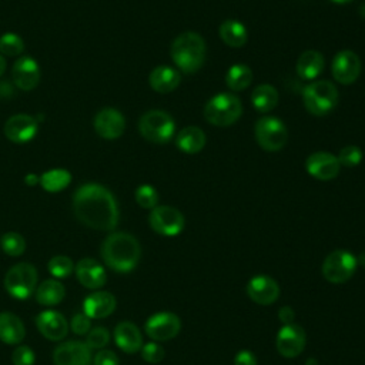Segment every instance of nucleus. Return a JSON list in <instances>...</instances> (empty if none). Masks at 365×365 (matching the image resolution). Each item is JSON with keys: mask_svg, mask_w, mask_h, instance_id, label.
Returning <instances> with one entry per match:
<instances>
[{"mask_svg": "<svg viewBox=\"0 0 365 365\" xmlns=\"http://www.w3.org/2000/svg\"><path fill=\"white\" fill-rule=\"evenodd\" d=\"M73 210L78 221L94 230L111 231L118 224L120 212L114 195L96 182L83 184L76 190Z\"/></svg>", "mask_w": 365, "mask_h": 365, "instance_id": "f257e3e1", "label": "nucleus"}, {"mask_svg": "<svg viewBox=\"0 0 365 365\" xmlns=\"http://www.w3.org/2000/svg\"><path fill=\"white\" fill-rule=\"evenodd\" d=\"M140 257V242L128 232H113L101 244V258L113 271H133L137 267Z\"/></svg>", "mask_w": 365, "mask_h": 365, "instance_id": "f03ea898", "label": "nucleus"}, {"mask_svg": "<svg viewBox=\"0 0 365 365\" xmlns=\"http://www.w3.org/2000/svg\"><path fill=\"white\" fill-rule=\"evenodd\" d=\"M170 56L181 73L194 74L205 63L207 46L198 33L184 31L173 40Z\"/></svg>", "mask_w": 365, "mask_h": 365, "instance_id": "7ed1b4c3", "label": "nucleus"}, {"mask_svg": "<svg viewBox=\"0 0 365 365\" xmlns=\"http://www.w3.org/2000/svg\"><path fill=\"white\" fill-rule=\"evenodd\" d=\"M242 114V103L232 93H218L204 106V118L215 127L235 124Z\"/></svg>", "mask_w": 365, "mask_h": 365, "instance_id": "20e7f679", "label": "nucleus"}, {"mask_svg": "<svg viewBox=\"0 0 365 365\" xmlns=\"http://www.w3.org/2000/svg\"><path fill=\"white\" fill-rule=\"evenodd\" d=\"M302 103L312 115H327L338 104V88L328 80H314L304 87Z\"/></svg>", "mask_w": 365, "mask_h": 365, "instance_id": "39448f33", "label": "nucleus"}, {"mask_svg": "<svg viewBox=\"0 0 365 365\" xmlns=\"http://www.w3.org/2000/svg\"><path fill=\"white\" fill-rule=\"evenodd\" d=\"M138 131L150 143L167 144L175 134V123L163 110H148L138 120Z\"/></svg>", "mask_w": 365, "mask_h": 365, "instance_id": "423d86ee", "label": "nucleus"}, {"mask_svg": "<svg viewBox=\"0 0 365 365\" xmlns=\"http://www.w3.org/2000/svg\"><path fill=\"white\" fill-rule=\"evenodd\" d=\"M6 291L16 299H27L37 288V269L29 262L13 265L4 277Z\"/></svg>", "mask_w": 365, "mask_h": 365, "instance_id": "0eeeda50", "label": "nucleus"}, {"mask_svg": "<svg viewBox=\"0 0 365 365\" xmlns=\"http://www.w3.org/2000/svg\"><path fill=\"white\" fill-rule=\"evenodd\" d=\"M258 145L265 151H279L288 141V128L282 120L274 115L261 117L254 127Z\"/></svg>", "mask_w": 365, "mask_h": 365, "instance_id": "6e6552de", "label": "nucleus"}, {"mask_svg": "<svg viewBox=\"0 0 365 365\" xmlns=\"http://www.w3.org/2000/svg\"><path fill=\"white\" fill-rule=\"evenodd\" d=\"M356 265V257L349 251L335 250L324 259L322 275L332 284H344L355 274Z\"/></svg>", "mask_w": 365, "mask_h": 365, "instance_id": "1a4fd4ad", "label": "nucleus"}, {"mask_svg": "<svg viewBox=\"0 0 365 365\" xmlns=\"http://www.w3.org/2000/svg\"><path fill=\"white\" fill-rule=\"evenodd\" d=\"M150 227L160 235H178L185 225V218L180 210L171 205H157L148 215Z\"/></svg>", "mask_w": 365, "mask_h": 365, "instance_id": "9d476101", "label": "nucleus"}, {"mask_svg": "<svg viewBox=\"0 0 365 365\" xmlns=\"http://www.w3.org/2000/svg\"><path fill=\"white\" fill-rule=\"evenodd\" d=\"M331 71L336 83L349 86L355 83L361 74V58L352 50H341L332 58Z\"/></svg>", "mask_w": 365, "mask_h": 365, "instance_id": "9b49d317", "label": "nucleus"}, {"mask_svg": "<svg viewBox=\"0 0 365 365\" xmlns=\"http://www.w3.org/2000/svg\"><path fill=\"white\" fill-rule=\"evenodd\" d=\"M307 173L319 181L334 180L341 170L338 157L329 151H315L305 160Z\"/></svg>", "mask_w": 365, "mask_h": 365, "instance_id": "f8f14e48", "label": "nucleus"}, {"mask_svg": "<svg viewBox=\"0 0 365 365\" xmlns=\"http://www.w3.org/2000/svg\"><path fill=\"white\" fill-rule=\"evenodd\" d=\"M180 318L173 312H158L151 315L144 325L145 334L153 341H168L180 332Z\"/></svg>", "mask_w": 365, "mask_h": 365, "instance_id": "ddd939ff", "label": "nucleus"}, {"mask_svg": "<svg viewBox=\"0 0 365 365\" xmlns=\"http://www.w3.org/2000/svg\"><path fill=\"white\" fill-rule=\"evenodd\" d=\"M53 362L54 365H91V349L81 341L61 342L53 352Z\"/></svg>", "mask_w": 365, "mask_h": 365, "instance_id": "4468645a", "label": "nucleus"}, {"mask_svg": "<svg viewBox=\"0 0 365 365\" xmlns=\"http://www.w3.org/2000/svg\"><path fill=\"white\" fill-rule=\"evenodd\" d=\"M93 125L100 137L106 140H114L123 135L125 130V120L118 110L113 107H106L96 114Z\"/></svg>", "mask_w": 365, "mask_h": 365, "instance_id": "2eb2a0df", "label": "nucleus"}, {"mask_svg": "<svg viewBox=\"0 0 365 365\" xmlns=\"http://www.w3.org/2000/svg\"><path fill=\"white\" fill-rule=\"evenodd\" d=\"M305 341L304 329L297 324H288L277 334V349L285 358H295L304 351Z\"/></svg>", "mask_w": 365, "mask_h": 365, "instance_id": "dca6fc26", "label": "nucleus"}, {"mask_svg": "<svg viewBox=\"0 0 365 365\" xmlns=\"http://www.w3.org/2000/svg\"><path fill=\"white\" fill-rule=\"evenodd\" d=\"M37 121L29 114H14L4 124L6 137L16 144H24L33 140L37 134Z\"/></svg>", "mask_w": 365, "mask_h": 365, "instance_id": "f3484780", "label": "nucleus"}, {"mask_svg": "<svg viewBox=\"0 0 365 365\" xmlns=\"http://www.w3.org/2000/svg\"><path fill=\"white\" fill-rule=\"evenodd\" d=\"M11 78L17 88L29 91L37 87L40 81V67L37 61L29 56H23L11 67Z\"/></svg>", "mask_w": 365, "mask_h": 365, "instance_id": "a211bd4d", "label": "nucleus"}, {"mask_svg": "<svg viewBox=\"0 0 365 365\" xmlns=\"http://www.w3.org/2000/svg\"><path fill=\"white\" fill-rule=\"evenodd\" d=\"M247 294L254 302L259 305H269L278 299L279 285L271 277L257 275L248 281Z\"/></svg>", "mask_w": 365, "mask_h": 365, "instance_id": "6ab92c4d", "label": "nucleus"}, {"mask_svg": "<svg viewBox=\"0 0 365 365\" xmlns=\"http://www.w3.org/2000/svg\"><path fill=\"white\" fill-rule=\"evenodd\" d=\"M36 327L50 341H61L68 331L67 319L57 311H43L36 317Z\"/></svg>", "mask_w": 365, "mask_h": 365, "instance_id": "aec40b11", "label": "nucleus"}, {"mask_svg": "<svg viewBox=\"0 0 365 365\" xmlns=\"http://www.w3.org/2000/svg\"><path fill=\"white\" fill-rule=\"evenodd\" d=\"M74 274L81 285L90 289H98L106 284V271L100 262L93 258H83L74 267Z\"/></svg>", "mask_w": 365, "mask_h": 365, "instance_id": "412c9836", "label": "nucleus"}, {"mask_svg": "<svg viewBox=\"0 0 365 365\" xmlns=\"http://www.w3.org/2000/svg\"><path fill=\"white\" fill-rule=\"evenodd\" d=\"M83 309L90 319L106 318L115 309V298L107 291H96L84 299Z\"/></svg>", "mask_w": 365, "mask_h": 365, "instance_id": "4be33fe9", "label": "nucleus"}, {"mask_svg": "<svg viewBox=\"0 0 365 365\" xmlns=\"http://www.w3.org/2000/svg\"><path fill=\"white\" fill-rule=\"evenodd\" d=\"M115 345L125 354H135L143 346V335L137 325L128 321L117 324L114 329Z\"/></svg>", "mask_w": 365, "mask_h": 365, "instance_id": "5701e85b", "label": "nucleus"}, {"mask_svg": "<svg viewBox=\"0 0 365 365\" xmlns=\"http://www.w3.org/2000/svg\"><path fill=\"white\" fill-rule=\"evenodd\" d=\"M181 81V74L178 70L170 66H157L151 70L148 76L150 87L157 93H171L174 91Z\"/></svg>", "mask_w": 365, "mask_h": 365, "instance_id": "b1692460", "label": "nucleus"}, {"mask_svg": "<svg viewBox=\"0 0 365 365\" xmlns=\"http://www.w3.org/2000/svg\"><path fill=\"white\" fill-rule=\"evenodd\" d=\"M324 56L317 50H305L297 60V74L304 80H315L324 71Z\"/></svg>", "mask_w": 365, "mask_h": 365, "instance_id": "393cba45", "label": "nucleus"}, {"mask_svg": "<svg viewBox=\"0 0 365 365\" xmlns=\"http://www.w3.org/2000/svg\"><path fill=\"white\" fill-rule=\"evenodd\" d=\"M207 143L205 133L195 125L184 127L178 131L175 137V144L180 151L185 154H197L200 153Z\"/></svg>", "mask_w": 365, "mask_h": 365, "instance_id": "a878e982", "label": "nucleus"}, {"mask_svg": "<svg viewBox=\"0 0 365 365\" xmlns=\"http://www.w3.org/2000/svg\"><path fill=\"white\" fill-rule=\"evenodd\" d=\"M26 335L24 324L11 312L0 314V341L7 345H16L23 341Z\"/></svg>", "mask_w": 365, "mask_h": 365, "instance_id": "bb28decb", "label": "nucleus"}, {"mask_svg": "<svg viewBox=\"0 0 365 365\" xmlns=\"http://www.w3.org/2000/svg\"><path fill=\"white\" fill-rule=\"evenodd\" d=\"M218 36L224 44H227L228 47H234V48H240V47L245 46V43L248 40L247 27L241 21L234 20V19H227L220 24Z\"/></svg>", "mask_w": 365, "mask_h": 365, "instance_id": "cd10ccee", "label": "nucleus"}, {"mask_svg": "<svg viewBox=\"0 0 365 365\" xmlns=\"http://www.w3.org/2000/svg\"><path fill=\"white\" fill-rule=\"evenodd\" d=\"M279 101L278 90L272 84H259L252 90L251 103L258 113L272 111Z\"/></svg>", "mask_w": 365, "mask_h": 365, "instance_id": "c85d7f7f", "label": "nucleus"}, {"mask_svg": "<svg viewBox=\"0 0 365 365\" xmlns=\"http://www.w3.org/2000/svg\"><path fill=\"white\" fill-rule=\"evenodd\" d=\"M64 295H66V289L63 284L58 282L57 279H46L34 291L36 301L46 307L57 305L58 302L63 301Z\"/></svg>", "mask_w": 365, "mask_h": 365, "instance_id": "c756f323", "label": "nucleus"}, {"mask_svg": "<svg viewBox=\"0 0 365 365\" xmlns=\"http://www.w3.org/2000/svg\"><path fill=\"white\" fill-rule=\"evenodd\" d=\"M252 83V70L247 64H232L225 73V86L231 91H242Z\"/></svg>", "mask_w": 365, "mask_h": 365, "instance_id": "7c9ffc66", "label": "nucleus"}, {"mask_svg": "<svg viewBox=\"0 0 365 365\" xmlns=\"http://www.w3.org/2000/svg\"><path fill=\"white\" fill-rule=\"evenodd\" d=\"M71 181V174L63 168L48 170L40 177V185L48 192H58L64 190Z\"/></svg>", "mask_w": 365, "mask_h": 365, "instance_id": "2f4dec72", "label": "nucleus"}, {"mask_svg": "<svg viewBox=\"0 0 365 365\" xmlns=\"http://www.w3.org/2000/svg\"><path fill=\"white\" fill-rule=\"evenodd\" d=\"M0 245L3 251L10 257H19L26 250L24 238L19 232H13V231L3 234V237L0 238Z\"/></svg>", "mask_w": 365, "mask_h": 365, "instance_id": "473e14b6", "label": "nucleus"}, {"mask_svg": "<svg viewBox=\"0 0 365 365\" xmlns=\"http://www.w3.org/2000/svg\"><path fill=\"white\" fill-rule=\"evenodd\" d=\"M48 272L54 277V278H67L71 275V272L74 271V264L73 261L66 257V255H56L53 257L48 264H47Z\"/></svg>", "mask_w": 365, "mask_h": 365, "instance_id": "72a5a7b5", "label": "nucleus"}, {"mask_svg": "<svg viewBox=\"0 0 365 365\" xmlns=\"http://www.w3.org/2000/svg\"><path fill=\"white\" fill-rule=\"evenodd\" d=\"M134 198L137 201V204L141 208L145 210H153L154 207H157L158 202V192L157 190L150 185V184H141L140 187H137L135 192H134Z\"/></svg>", "mask_w": 365, "mask_h": 365, "instance_id": "f704fd0d", "label": "nucleus"}, {"mask_svg": "<svg viewBox=\"0 0 365 365\" xmlns=\"http://www.w3.org/2000/svg\"><path fill=\"white\" fill-rule=\"evenodd\" d=\"M24 50V43L20 36L14 33H4L0 37V54L19 56Z\"/></svg>", "mask_w": 365, "mask_h": 365, "instance_id": "c9c22d12", "label": "nucleus"}, {"mask_svg": "<svg viewBox=\"0 0 365 365\" xmlns=\"http://www.w3.org/2000/svg\"><path fill=\"white\" fill-rule=\"evenodd\" d=\"M336 157H338L341 167L354 168V167L359 165L362 161V150L355 144H349V145L342 147Z\"/></svg>", "mask_w": 365, "mask_h": 365, "instance_id": "e433bc0d", "label": "nucleus"}, {"mask_svg": "<svg viewBox=\"0 0 365 365\" xmlns=\"http://www.w3.org/2000/svg\"><path fill=\"white\" fill-rule=\"evenodd\" d=\"M110 341V332L104 327H96L87 332L86 344L90 349H101Z\"/></svg>", "mask_w": 365, "mask_h": 365, "instance_id": "4c0bfd02", "label": "nucleus"}, {"mask_svg": "<svg viewBox=\"0 0 365 365\" xmlns=\"http://www.w3.org/2000/svg\"><path fill=\"white\" fill-rule=\"evenodd\" d=\"M140 351H141L143 359L150 364H157V362L163 361V358L165 356L164 348L157 342H147L141 346Z\"/></svg>", "mask_w": 365, "mask_h": 365, "instance_id": "58836bf2", "label": "nucleus"}, {"mask_svg": "<svg viewBox=\"0 0 365 365\" xmlns=\"http://www.w3.org/2000/svg\"><path fill=\"white\" fill-rule=\"evenodd\" d=\"M36 355L27 345H19L11 354L13 365H34Z\"/></svg>", "mask_w": 365, "mask_h": 365, "instance_id": "ea45409f", "label": "nucleus"}, {"mask_svg": "<svg viewBox=\"0 0 365 365\" xmlns=\"http://www.w3.org/2000/svg\"><path fill=\"white\" fill-rule=\"evenodd\" d=\"M71 331L77 335H87V332L90 331L91 322L90 318L86 314H76L71 319Z\"/></svg>", "mask_w": 365, "mask_h": 365, "instance_id": "a19ab883", "label": "nucleus"}, {"mask_svg": "<svg viewBox=\"0 0 365 365\" xmlns=\"http://www.w3.org/2000/svg\"><path fill=\"white\" fill-rule=\"evenodd\" d=\"M93 365H120V361L113 351L101 349L94 355Z\"/></svg>", "mask_w": 365, "mask_h": 365, "instance_id": "79ce46f5", "label": "nucleus"}, {"mask_svg": "<svg viewBox=\"0 0 365 365\" xmlns=\"http://www.w3.org/2000/svg\"><path fill=\"white\" fill-rule=\"evenodd\" d=\"M257 356L247 349L240 351L234 358V365H257Z\"/></svg>", "mask_w": 365, "mask_h": 365, "instance_id": "37998d69", "label": "nucleus"}, {"mask_svg": "<svg viewBox=\"0 0 365 365\" xmlns=\"http://www.w3.org/2000/svg\"><path fill=\"white\" fill-rule=\"evenodd\" d=\"M278 318L279 321L284 324V325H288V324H292L294 318H295V312L292 311V308L289 307H282L279 311H278Z\"/></svg>", "mask_w": 365, "mask_h": 365, "instance_id": "c03bdc74", "label": "nucleus"}, {"mask_svg": "<svg viewBox=\"0 0 365 365\" xmlns=\"http://www.w3.org/2000/svg\"><path fill=\"white\" fill-rule=\"evenodd\" d=\"M24 181H26V184H29V185H34V184L40 182V177H37L36 174H29V175L24 178Z\"/></svg>", "mask_w": 365, "mask_h": 365, "instance_id": "a18cd8bd", "label": "nucleus"}, {"mask_svg": "<svg viewBox=\"0 0 365 365\" xmlns=\"http://www.w3.org/2000/svg\"><path fill=\"white\" fill-rule=\"evenodd\" d=\"M356 264H359L361 267H364V268H365V251L359 254V257L356 258Z\"/></svg>", "mask_w": 365, "mask_h": 365, "instance_id": "49530a36", "label": "nucleus"}, {"mask_svg": "<svg viewBox=\"0 0 365 365\" xmlns=\"http://www.w3.org/2000/svg\"><path fill=\"white\" fill-rule=\"evenodd\" d=\"M4 70H6V60H4L3 54H0V76L4 73Z\"/></svg>", "mask_w": 365, "mask_h": 365, "instance_id": "de8ad7c7", "label": "nucleus"}, {"mask_svg": "<svg viewBox=\"0 0 365 365\" xmlns=\"http://www.w3.org/2000/svg\"><path fill=\"white\" fill-rule=\"evenodd\" d=\"M329 1L336 3V4H346V3H351V1H354V0H329Z\"/></svg>", "mask_w": 365, "mask_h": 365, "instance_id": "09e8293b", "label": "nucleus"}]
</instances>
